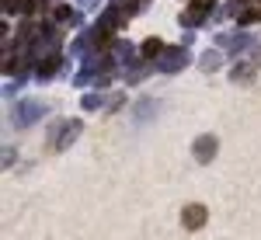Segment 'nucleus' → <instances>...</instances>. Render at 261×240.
<instances>
[{"mask_svg":"<svg viewBox=\"0 0 261 240\" xmlns=\"http://www.w3.org/2000/svg\"><path fill=\"white\" fill-rule=\"evenodd\" d=\"M251 73H254L251 63H237V66H233V80H251Z\"/></svg>","mask_w":261,"mask_h":240,"instance_id":"nucleus-6","label":"nucleus"},{"mask_svg":"<svg viewBox=\"0 0 261 240\" xmlns=\"http://www.w3.org/2000/svg\"><path fill=\"white\" fill-rule=\"evenodd\" d=\"M164 52V42L161 39H146L143 42V56H146V60H153V56H161Z\"/></svg>","mask_w":261,"mask_h":240,"instance_id":"nucleus-3","label":"nucleus"},{"mask_svg":"<svg viewBox=\"0 0 261 240\" xmlns=\"http://www.w3.org/2000/svg\"><path fill=\"white\" fill-rule=\"evenodd\" d=\"M195 4H199V7H205V4H213V0H195Z\"/></svg>","mask_w":261,"mask_h":240,"instance_id":"nucleus-7","label":"nucleus"},{"mask_svg":"<svg viewBox=\"0 0 261 240\" xmlns=\"http://www.w3.org/2000/svg\"><path fill=\"white\" fill-rule=\"evenodd\" d=\"M216 146H220V143H216V136H199V140L192 143L195 160H199V164H209V160L216 157Z\"/></svg>","mask_w":261,"mask_h":240,"instance_id":"nucleus-2","label":"nucleus"},{"mask_svg":"<svg viewBox=\"0 0 261 240\" xmlns=\"http://www.w3.org/2000/svg\"><path fill=\"white\" fill-rule=\"evenodd\" d=\"M202 70H209V73L220 70V52H205V56H202Z\"/></svg>","mask_w":261,"mask_h":240,"instance_id":"nucleus-5","label":"nucleus"},{"mask_svg":"<svg viewBox=\"0 0 261 240\" xmlns=\"http://www.w3.org/2000/svg\"><path fill=\"white\" fill-rule=\"evenodd\" d=\"M178 63H185V52H178V49H171V52L164 56V70H178Z\"/></svg>","mask_w":261,"mask_h":240,"instance_id":"nucleus-4","label":"nucleus"},{"mask_svg":"<svg viewBox=\"0 0 261 240\" xmlns=\"http://www.w3.org/2000/svg\"><path fill=\"white\" fill-rule=\"evenodd\" d=\"M205 220H209V212H205V205H199V202H192V205L181 209V226L185 230H199V226H205Z\"/></svg>","mask_w":261,"mask_h":240,"instance_id":"nucleus-1","label":"nucleus"}]
</instances>
